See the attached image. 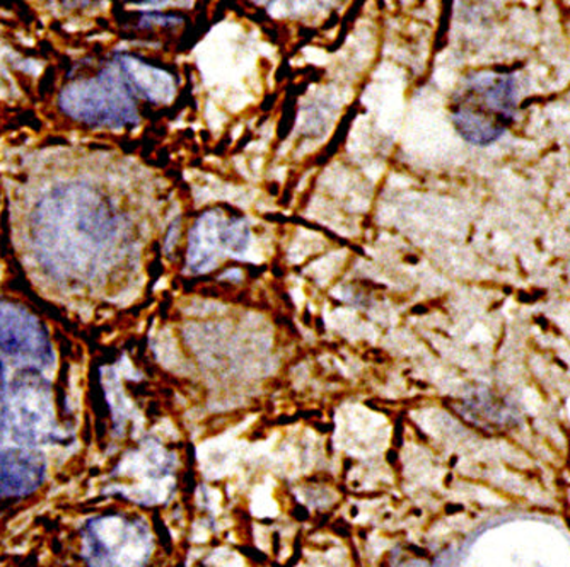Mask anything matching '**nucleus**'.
<instances>
[{
  "instance_id": "f257e3e1",
  "label": "nucleus",
  "mask_w": 570,
  "mask_h": 567,
  "mask_svg": "<svg viewBox=\"0 0 570 567\" xmlns=\"http://www.w3.org/2000/svg\"><path fill=\"white\" fill-rule=\"evenodd\" d=\"M515 108V80L504 73L482 72L469 77L458 89L451 105V120L466 142L490 146L511 127Z\"/></svg>"
},
{
  "instance_id": "f03ea898",
  "label": "nucleus",
  "mask_w": 570,
  "mask_h": 567,
  "mask_svg": "<svg viewBox=\"0 0 570 567\" xmlns=\"http://www.w3.org/2000/svg\"><path fill=\"white\" fill-rule=\"evenodd\" d=\"M6 426L21 447L35 448L59 440L56 404L50 382L35 368H24L4 396Z\"/></svg>"
},
{
  "instance_id": "7ed1b4c3",
  "label": "nucleus",
  "mask_w": 570,
  "mask_h": 567,
  "mask_svg": "<svg viewBox=\"0 0 570 567\" xmlns=\"http://www.w3.org/2000/svg\"><path fill=\"white\" fill-rule=\"evenodd\" d=\"M60 105L73 120L96 127L127 128L139 120L134 92L120 70H105L91 79L73 82L62 92Z\"/></svg>"
},
{
  "instance_id": "20e7f679",
  "label": "nucleus",
  "mask_w": 570,
  "mask_h": 567,
  "mask_svg": "<svg viewBox=\"0 0 570 567\" xmlns=\"http://www.w3.org/2000/svg\"><path fill=\"white\" fill-rule=\"evenodd\" d=\"M153 553V534L139 518L111 513L86 525L85 556L91 567H147Z\"/></svg>"
},
{
  "instance_id": "39448f33",
  "label": "nucleus",
  "mask_w": 570,
  "mask_h": 567,
  "mask_svg": "<svg viewBox=\"0 0 570 567\" xmlns=\"http://www.w3.org/2000/svg\"><path fill=\"white\" fill-rule=\"evenodd\" d=\"M0 355L43 370L56 355L43 322L35 314L11 300L0 299Z\"/></svg>"
},
{
  "instance_id": "423d86ee",
  "label": "nucleus",
  "mask_w": 570,
  "mask_h": 567,
  "mask_svg": "<svg viewBox=\"0 0 570 567\" xmlns=\"http://www.w3.org/2000/svg\"><path fill=\"white\" fill-rule=\"evenodd\" d=\"M121 476L130 480L128 491L132 499L153 505L165 501L175 486V458L156 444H147L128 458Z\"/></svg>"
},
{
  "instance_id": "0eeeda50",
  "label": "nucleus",
  "mask_w": 570,
  "mask_h": 567,
  "mask_svg": "<svg viewBox=\"0 0 570 567\" xmlns=\"http://www.w3.org/2000/svg\"><path fill=\"white\" fill-rule=\"evenodd\" d=\"M47 462L33 448H0V501L22 498L40 488Z\"/></svg>"
},
{
  "instance_id": "6e6552de",
  "label": "nucleus",
  "mask_w": 570,
  "mask_h": 567,
  "mask_svg": "<svg viewBox=\"0 0 570 567\" xmlns=\"http://www.w3.org/2000/svg\"><path fill=\"white\" fill-rule=\"evenodd\" d=\"M227 219L220 211H205L198 217L188 239L187 265L194 273H205L226 249ZM227 251V249H226Z\"/></svg>"
},
{
  "instance_id": "1a4fd4ad",
  "label": "nucleus",
  "mask_w": 570,
  "mask_h": 567,
  "mask_svg": "<svg viewBox=\"0 0 570 567\" xmlns=\"http://www.w3.org/2000/svg\"><path fill=\"white\" fill-rule=\"evenodd\" d=\"M118 70L134 94H139L154 105H168L175 98L176 82L166 70L134 56H121L118 59Z\"/></svg>"
},
{
  "instance_id": "9d476101",
  "label": "nucleus",
  "mask_w": 570,
  "mask_h": 567,
  "mask_svg": "<svg viewBox=\"0 0 570 567\" xmlns=\"http://www.w3.org/2000/svg\"><path fill=\"white\" fill-rule=\"evenodd\" d=\"M252 242L248 223L243 219H227L226 249L233 255H245Z\"/></svg>"
},
{
  "instance_id": "9b49d317",
  "label": "nucleus",
  "mask_w": 570,
  "mask_h": 567,
  "mask_svg": "<svg viewBox=\"0 0 570 567\" xmlns=\"http://www.w3.org/2000/svg\"><path fill=\"white\" fill-rule=\"evenodd\" d=\"M6 390H8V384H6V370L4 365L0 361V399L6 396Z\"/></svg>"
},
{
  "instance_id": "f8f14e48",
  "label": "nucleus",
  "mask_w": 570,
  "mask_h": 567,
  "mask_svg": "<svg viewBox=\"0 0 570 567\" xmlns=\"http://www.w3.org/2000/svg\"><path fill=\"white\" fill-rule=\"evenodd\" d=\"M6 431H8V426H6L4 416L0 415V441L4 438Z\"/></svg>"
}]
</instances>
